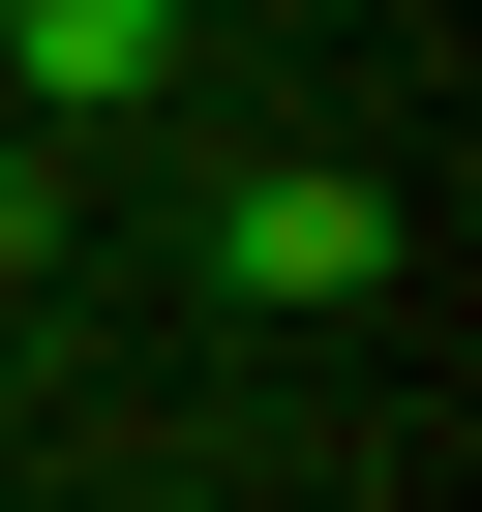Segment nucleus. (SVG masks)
<instances>
[{"label":"nucleus","instance_id":"nucleus-1","mask_svg":"<svg viewBox=\"0 0 482 512\" xmlns=\"http://www.w3.org/2000/svg\"><path fill=\"white\" fill-rule=\"evenodd\" d=\"M211 272H241V302H362V272H392V181H362V151H272V181H211Z\"/></svg>","mask_w":482,"mask_h":512},{"label":"nucleus","instance_id":"nucleus-2","mask_svg":"<svg viewBox=\"0 0 482 512\" xmlns=\"http://www.w3.org/2000/svg\"><path fill=\"white\" fill-rule=\"evenodd\" d=\"M0 61H31V121H151L181 91V0H0Z\"/></svg>","mask_w":482,"mask_h":512}]
</instances>
